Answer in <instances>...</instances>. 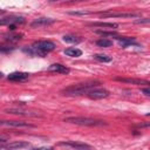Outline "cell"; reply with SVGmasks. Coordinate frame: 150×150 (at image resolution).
<instances>
[{
    "label": "cell",
    "mask_w": 150,
    "mask_h": 150,
    "mask_svg": "<svg viewBox=\"0 0 150 150\" xmlns=\"http://www.w3.org/2000/svg\"><path fill=\"white\" fill-rule=\"evenodd\" d=\"M22 36H23V34H21V33L8 34V35H4L2 40H4V41H6V42L12 43V42H18V41H20V40L22 39Z\"/></svg>",
    "instance_id": "obj_16"
},
{
    "label": "cell",
    "mask_w": 150,
    "mask_h": 150,
    "mask_svg": "<svg viewBox=\"0 0 150 150\" xmlns=\"http://www.w3.org/2000/svg\"><path fill=\"white\" fill-rule=\"evenodd\" d=\"M26 20L23 16H15V15H9V16H6V18H2L0 20V25L5 26V25H22L25 23Z\"/></svg>",
    "instance_id": "obj_5"
},
{
    "label": "cell",
    "mask_w": 150,
    "mask_h": 150,
    "mask_svg": "<svg viewBox=\"0 0 150 150\" xmlns=\"http://www.w3.org/2000/svg\"><path fill=\"white\" fill-rule=\"evenodd\" d=\"M89 26H91V27H104V28H117L118 27L117 23H112V22H93Z\"/></svg>",
    "instance_id": "obj_19"
},
{
    "label": "cell",
    "mask_w": 150,
    "mask_h": 150,
    "mask_svg": "<svg viewBox=\"0 0 150 150\" xmlns=\"http://www.w3.org/2000/svg\"><path fill=\"white\" fill-rule=\"evenodd\" d=\"M55 49V43L48 40H42V41H36L29 47H25L23 52L32 55V56H40L43 57L46 56L49 52H53Z\"/></svg>",
    "instance_id": "obj_1"
},
{
    "label": "cell",
    "mask_w": 150,
    "mask_h": 150,
    "mask_svg": "<svg viewBox=\"0 0 150 150\" xmlns=\"http://www.w3.org/2000/svg\"><path fill=\"white\" fill-rule=\"evenodd\" d=\"M101 84L100 81L96 80H91V81H87V82H82V83H77V84H73L69 86L67 88H64L61 94L66 95V96H77V95H82V94H87L90 89L96 88Z\"/></svg>",
    "instance_id": "obj_2"
},
{
    "label": "cell",
    "mask_w": 150,
    "mask_h": 150,
    "mask_svg": "<svg viewBox=\"0 0 150 150\" xmlns=\"http://www.w3.org/2000/svg\"><path fill=\"white\" fill-rule=\"evenodd\" d=\"M48 71H53V73H59V74H68L70 71V69L61 63H53L48 67Z\"/></svg>",
    "instance_id": "obj_12"
},
{
    "label": "cell",
    "mask_w": 150,
    "mask_h": 150,
    "mask_svg": "<svg viewBox=\"0 0 150 150\" xmlns=\"http://www.w3.org/2000/svg\"><path fill=\"white\" fill-rule=\"evenodd\" d=\"M28 77H29V74L23 73V71H14L7 76V79L12 82H23V81L28 80Z\"/></svg>",
    "instance_id": "obj_8"
},
{
    "label": "cell",
    "mask_w": 150,
    "mask_h": 150,
    "mask_svg": "<svg viewBox=\"0 0 150 150\" xmlns=\"http://www.w3.org/2000/svg\"><path fill=\"white\" fill-rule=\"evenodd\" d=\"M55 1H61V0H49V2H55Z\"/></svg>",
    "instance_id": "obj_28"
},
{
    "label": "cell",
    "mask_w": 150,
    "mask_h": 150,
    "mask_svg": "<svg viewBox=\"0 0 150 150\" xmlns=\"http://www.w3.org/2000/svg\"><path fill=\"white\" fill-rule=\"evenodd\" d=\"M13 49H14L13 46H1V47H0L1 53H6V52H8V50H13Z\"/></svg>",
    "instance_id": "obj_24"
},
{
    "label": "cell",
    "mask_w": 150,
    "mask_h": 150,
    "mask_svg": "<svg viewBox=\"0 0 150 150\" xmlns=\"http://www.w3.org/2000/svg\"><path fill=\"white\" fill-rule=\"evenodd\" d=\"M95 33L102 35L103 38H105V36H112V38L117 36V33L116 32H112V30H110V32H108V30H95Z\"/></svg>",
    "instance_id": "obj_22"
},
{
    "label": "cell",
    "mask_w": 150,
    "mask_h": 150,
    "mask_svg": "<svg viewBox=\"0 0 150 150\" xmlns=\"http://www.w3.org/2000/svg\"><path fill=\"white\" fill-rule=\"evenodd\" d=\"M146 116H150V112H148V114H146Z\"/></svg>",
    "instance_id": "obj_30"
},
{
    "label": "cell",
    "mask_w": 150,
    "mask_h": 150,
    "mask_svg": "<svg viewBox=\"0 0 150 150\" xmlns=\"http://www.w3.org/2000/svg\"><path fill=\"white\" fill-rule=\"evenodd\" d=\"M64 54L67 56H70V57H79L82 55V50L79 49V48H75V47H71V48H67L64 50Z\"/></svg>",
    "instance_id": "obj_17"
},
{
    "label": "cell",
    "mask_w": 150,
    "mask_h": 150,
    "mask_svg": "<svg viewBox=\"0 0 150 150\" xmlns=\"http://www.w3.org/2000/svg\"><path fill=\"white\" fill-rule=\"evenodd\" d=\"M68 14H70V15H87V14H90V12H88V11H71V12H68Z\"/></svg>",
    "instance_id": "obj_23"
},
{
    "label": "cell",
    "mask_w": 150,
    "mask_h": 150,
    "mask_svg": "<svg viewBox=\"0 0 150 150\" xmlns=\"http://www.w3.org/2000/svg\"><path fill=\"white\" fill-rule=\"evenodd\" d=\"M5 112H7V114H14V115H22V116H38L36 112H30V111L25 110V109H21V108H9V109H6Z\"/></svg>",
    "instance_id": "obj_13"
},
{
    "label": "cell",
    "mask_w": 150,
    "mask_h": 150,
    "mask_svg": "<svg viewBox=\"0 0 150 150\" xmlns=\"http://www.w3.org/2000/svg\"><path fill=\"white\" fill-rule=\"evenodd\" d=\"M95 43L98 47H102V48H108V47H111L112 46V41L109 40V39H105V38H102V39L97 40Z\"/></svg>",
    "instance_id": "obj_20"
},
{
    "label": "cell",
    "mask_w": 150,
    "mask_h": 150,
    "mask_svg": "<svg viewBox=\"0 0 150 150\" xmlns=\"http://www.w3.org/2000/svg\"><path fill=\"white\" fill-rule=\"evenodd\" d=\"M115 39L118 41V43L122 47H129L131 45H137L136 39L135 38H129V36H115Z\"/></svg>",
    "instance_id": "obj_14"
},
{
    "label": "cell",
    "mask_w": 150,
    "mask_h": 150,
    "mask_svg": "<svg viewBox=\"0 0 150 150\" xmlns=\"http://www.w3.org/2000/svg\"><path fill=\"white\" fill-rule=\"evenodd\" d=\"M135 127L137 128H150V122H145V123H138Z\"/></svg>",
    "instance_id": "obj_26"
},
{
    "label": "cell",
    "mask_w": 150,
    "mask_h": 150,
    "mask_svg": "<svg viewBox=\"0 0 150 150\" xmlns=\"http://www.w3.org/2000/svg\"><path fill=\"white\" fill-rule=\"evenodd\" d=\"M116 81L123 82V83H131V84H149L150 82L146 80H142V79H127V77H115Z\"/></svg>",
    "instance_id": "obj_15"
},
{
    "label": "cell",
    "mask_w": 150,
    "mask_h": 150,
    "mask_svg": "<svg viewBox=\"0 0 150 150\" xmlns=\"http://www.w3.org/2000/svg\"><path fill=\"white\" fill-rule=\"evenodd\" d=\"M29 143L27 142H13V143H8V144H0L1 149H6V150H14V149H25V148H29Z\"/></svg>",
    "instance_id": "obj_10"
},
{
    "label": "cell",
    "mask_w": 150,
    "mask_h": 150,
    "mask_svg": "<svg viewBox=\"0 0 150 150\" xmlns=\"http://www.w3.org/2000/svg\"><path fill=\"white\" fill-rule=\"evenodd\" d=\"M142 93L146 96H150V87L149 88H142Z\"/></svg>",
    "instance_id": "obj_27"
},
{
    "label": "cell",
    "mask_w": 150,
    "mask_h": 150,
    "mask_svg": "<svg viewBox=\"0 0 150 150\" xmlns=\"http://www.w3.org/2000/svg\"><path fill=\"white\" fill-rule=\"evenodd\" d=\"M94 59L100 61V62H110L111 61V57L108 56L107 54H95L94 55Z\"/></svg>",
    "instance_id": "obj_21"
},
{
    "label": "cell",
    "mask_w": 150,
    "mask_h": 150,
    "mask_svg": "<svg viewBox=\"0 0 150 150\" xmlns=\"http://www.w3.org/2000/svg\"><path fill=\"white\" fill-rule=\"evenodd\" d=\"M74 1H84V0H74Z\"/></svg>",
    "instance_id": "obj_29"
},
{
    "label": "cell",
    "mask_w": 150,
    "mask_h": 150,
    "mask_svg": "<svg viewBox=\"0 0 150 150\" xmlns=\"http://www.w3.org/2000/svg\"><path fill=\"white\" fill-rule=\"evenodd\" d=\"M1 125L13 127V128H34L33 124L25 121H1Z\"/></svg>",
    "instance_id": "obj_7"
},
{
    "label": "cell",
    "mask_w": 150,
    "mask_h": 150,
    "mask_svg": "<svg viewBox=\"0 0 150 150\" xmlns=\"http://www.w3.org/2000/svg\"><path fill=\"white\" fill-rule=\"evenodd\" d=\"M88 97L91 100H101V98H105L109 96V91L107 89L103 88H93L87 93Z\"/></svg>",
    "instance_id": "obj_4"
},
{
    "label": "cell",
    "mask_w": 150,
    "mask_h": 150,
    "mask_svg": "<svg viewBox=\"0 0 150 150\" xmlns=\"http://www.w3.org/2000/svg\"><path fill=\"white\" fill-rule=\"evenodd\" d=\"M55 22H56L55 19H50V18H38V19H35L30 23V27H33V28H40V27H46V26L53 25Z\"/></svg>",
    "instance_id": "obj_6"
},
{
    "label": "cell",
    "mask_w": 150,
    "mask_h": 150,
    "mask_svg": "<svg viewBox=\"0 0 150 150\" xmlns=\"http://www.w3.org/2000/svg\"><path fill=\"white\" fill-rule=\"evenodd\" d=\"M62 40L67 43H80L81 42V39L76 35H73V34H67V35H63Z\"/></svg>",
    "instance_id": "obj_18"
},
{
    "label": "cell",
    "mask_w": 150,
    "mask_h": 150,
    "mask_svg": "<svg viewBox=\"0 0 150 150\" xmlns=\"http://www.w3.org/2000/svg\"><path fill=\"white\" fill-rule=\"evenodd\" d=\"M67 123H73L77 125H86V127H97V125H105L107 123L104 121L90 118V117H82V116H71V117H66L63 120Z\"/></svg>",
    "instance_id": "obj_3"
},
{
    "label": "cell",
    "mask_w": 150,
    "mask_h": 150,
    "mask_svg": "<svg viewBox=\"0 0 150 150\" xmlns=\"http://www.w3.org/2000/svg\"><path fill=\"white\" fill-rule=\"evenodd\" d=\"M104 18H141V13H104Z\"/></svg>",
    "instance_id": "obj_11"
},
{
    "label": "cell",
    "mask_w": 150,
    "mask_h": 150,
    "mask_svg": "<svg viewBox=\"0 0 150 150\" xmlns=\"http://www.w3.org/2000/svg\"><path fill=\"white\" fill-rule=\"evenodd\" d=\"M134 22L137 23V25H138V23H141V25H142V23H150V19H149V18H148V19H141V18H139V19L135 20Z\"/></svg>",
    "instance_id": "obj_25"
},
{
    "label": "cell",
    "mask_w": 150,
    "mask_h": 150,
    "mask_svg": "<svg viewBox=\"0 0 150 150\" xmlns=\"http://www.w3.org/2000/svg\"><path fill=\"white\" fill-rule=\"evenodd\" d=\"M57 145H59V146L73 148V149H90V148H91L89 144L81 143V142H73V141H68V142H60V143H57Z\"/></svg>",
    "instance_id": "obj_9"
}]
</instances>
